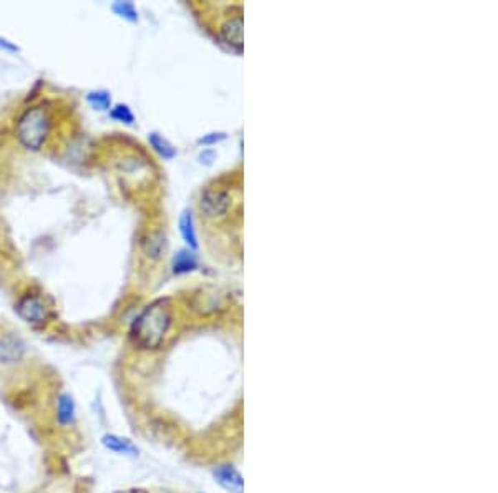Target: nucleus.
Segmentation results:
<instances>
[{
    "instance_id": "7",
    "label": "nucleus",
    "mask_w": 498,
    "mask_h": 493,
    "mask_svg": "<svg viewBox=\"0 0 498 493\" xmlns=\"http://www.w3.org/2000/svg\"><path fill=\"white\" fill-rule=\"evenodd\" d=\"M215 480L218 482L221 487L230 493H243V476L238 474L235 467L231 465H223V467H218L215 472Z\"/></svg>"
},
{
    "instance_id": "4",
    "label": "nucleus",
    "mask_w": 498,
    "mask_h": 493,
    "mask_svg": "<svg viewBox=\"0 0 498 493\" xmlns=\"http://www.w3.org/2000/svg\"><path fill=\"white\" fill-rule=\"evenodd\" d=\"M15 312L22 320L27 324H43L48 319V307L43 303V299L37 294H25L19 299L17 306H15Z\"/></svg>"
},
{
    "instance_id": "8",
    "label": "nucleus",
    "mask_w": 498,
    "mask_h": 493,
    "mask_svg": "<svg viewBox=\"0 0 498 493\" xmlns=\"http://www.w3.org/2000/svg\"><path fill=\"white\" fill-rule=\"evenodd\" d=\"M23 352H25V344L22 339L15 338V336H6L0 339V362L12 364L17 362L22 359Z\"/></svg>"
},
{
    "instance_id": "16",
    "label": "nucleus",
    "mask_w": 498,
    "mask_h": 493,
    "mask_svg": "<svg viewBox=\"0 0 498 493\" xmlns=\"http://www.w3.org/2000/svg\"><path fill=\"white\" fill-rule=\"evenodd\" d=\"M111 10H113L118 17L128 20V22H136V20H138V12H136L135 6L131 2H115L113 6H111Z\"/></svg>"
},
{
    "instance_id": "18",
    "label": "nucleus",
    "mask_w": 498,
    "mask_h": 493,
    "mask_svg": "<svg viewBox=\"0 0 498 493\" xmlns=\"http://www.w3.org/2000/svg\"><path fill=\"white\" fill-rule=\"evenodd\" d=\"M3 42H6V43H0V49H2V50H9V52H19V47H15V45H10V43H9V42H7V40H3Z\"/></svg>"
},
{
    "instance_id": "9",
    "label": "nucleus",
    "mask_w": 498,
    "mask_h": 493,
    "mask_svg": "<svg viewBox=\"0 0 498 493\" xmlns=\"http://www.w3.org/2000/svg\"><path fill=\"white\" fill-rule=\"evenodd\" d=\"M77 419V406L68 392H63L57 397V422L58 426L68 427Z\"/></svg>"
},
{
    "instance_id": "15",
    "label": "nucleus",
    "mask_w": 498,
    "mask_h": 493,
    "mask_svg": "<svg viewBox=\"0 0 498 493\" xmlns=\"http://www.w3.org/2000/svg\"><path fill=\"white\" fill-rule=\"evenodd\" d=\"M110 118L115 120V122L124 123V125H133L135 123V115L131 108L128 105H122V103L110 108Z\"/></svg>"
},
{
    "instance_id": "14",
    "label": "nucleus",
    "mask_w": 498,
    "mask_h": 493,
    "mask_svg": "<svg viewBox=\"0 0 498 493\" xmlns=\"http://www.w3.org/2000/svg\"><path fill=\"white\" fill-rule=\"evenodd\" d=\"M87 102L96 111H107L111 108V95L107 90H94L87 95Z\"/></svg>"
},
{
    "instance_id": "10",
    "label": "nucleus",
    "mask_w": 498,
    "mask_h": 493,
    "mask_svg": "<svg viewBox=\"0 0 498 493\" xmlns=\"http://www.w3.org/2000/svg\"><path fill=\"white\" fill-rule=\"evenodd\" d=\"M102 445L107 450L118 455H138V448H136L135 443H131L128 439H123V437L115 434L103 435Z\"/></svg>"
},
{
    "instance_id": "5",
    "label": "nucleus",
    "mask_w": 498,
    "mask_h": 493,
    "mask_svg": "<svg viewBox=\"0 0 498 493\" xmlns=\"http://www.w3.org/2000/svg\"><path fill=\"white\" fill-rule=\"evenodd\" d=\"M221 39L228 43V45L232 47L235 50L243 49V17L241 14L231 15L226 22L221 25Z\"/></svg>"
},
{
    "instance_id": "1",
    "label": "nucleus",
    "mask_w": 498,
    "mask_h": 493,
    "mask_svg": "<svg viewBox=\"0 0 498 493\" xmlns=\"http://www.w3.org/2000/svg\"><path fill=\"white\" fill-rule=\"evenodd\" d=\"M173 326V311L168 300H156L144 307V311L135 319L130 336L140 349L153 351L163 346L168 332Z\"/></svg>"
},
{
    "instance_id": "13",
    "label": "nucleus",
    "mask_w": 498,
    "mask_h": 493,
    "mask_svg": "<svg viewBox=\"0 0 498 493\" xmlns=\"http://www.w3.org/2000/svg\"><path fill=\"white\" fill-rule=\"evenodd\" d=\"M148 142H150L151 148H153V150H155L156 153H158L160 156H162V158H164V160H171V158H175V156H176L175 146H173L166 138H163L162 135L150 133V135H148Z\"/></svg>"
},
{
    "instance_id": "2",
    "label": "nucleus",
    "mask_w": 498,
    "mask_h": 493,
    "mask_svg": "<svg viewBox=\"0 0 498 493\" xmlns=\"http://www.w3.org/2000/svg\"><path fill=\"white\" fill-rule=\"evenodd\" d=\"M50 131L52 116L48 113V108L43 105L27 108L20 115L17 127H15V135H17L20 145L30 151L42 150L50 136Z\"/></svg>"
},
{
    "instance_id": "17",
    "label": "nucleus",
    "mask_w": 498,
    "mask_h": 493,
    "mask_svg": "<svg viewBox=\"0 0 498 493\" xmlns=\"http://www.w3.org/2000/svg\"><path fill=\"white\" fill-rule=\"evenodd\" d=\"M216 133H213V136H206V138H202L199 142L204 143V145H210V143H215V142H219V140L224 138V135L218 133V136H215Z\"/></svg>"
},
{
    "instance_id": "11",
    "label": "nucleus",
    "mask_w": 498,
    "mask_h": 493,
    "mask_svg": "<svg viewBox=\"0 0 498 493\" xmlns=\"http://www.w3.org/2000/svg\"><path fill=\"white\" fill-rule=\"evenodd\" d=\"M180 232H182L184 243L191 250H198V236H196L195 219H193V213L190 210H184L182 216H180Z\"/></svg>"
},
{
    "instance_id": "3",
    "label": "nucleus",
    "mask_w": 498,
    "mask_h": 493,
    "mask_svg": "<svg viewBox=\"0 0 498 493\" xmlns=\"http://www.w3.org/2000/svg\"><path fill=\"white\" fill-rule=\"evenodd\" d=\"M232 203L231 193L224 188H206L199 198V210L206 218L216 219L230 211Z\"/></svg>"
},
{
    "instance_id": "6",
    "label": "nucleus",
    "mask_w": 498,
    "mask_h": 493,
    "mask_svg": "<svg viewBox=\"0 0 498 493\" xmlns=\"http://www.w3.org/2000/svg\"><path fill=\"white\" fill-rule=\"evenodd\" d=\"M142 250L151 261H160L168 250V239L163 231H151L142 239Z\"/></svg>"
},
{
    "instance_id": "12",
    "label": "nucleus",
    "mask_w": 498,
    "mask_h": 493,
    "mask_svg": "<svg viewBox=\"0 0 498 493\" xmlns=\"http://www.w3.org/2000/svg\"><path fill=\"white\" fill-rule=\"evenodd\" d=\"M198 266V259L191 250H180L173 258V272L175 274H186Z\"/></svg>"
}]
</instances>
